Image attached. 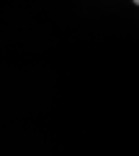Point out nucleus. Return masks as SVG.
<instances>
[{
    "label": "nucleus",
    "mask_w": 139,
    "mask_h": 156,
    "mask_svg": "<svg viewBox=\"0 0 139 156\" xmlns=\"http://www.w3.org/2000/svg\"><path fill=\"white\" fill-rule=\"evenodd\" d=\"M131 3H139V0H131Z\"/></svg>",
    "instance_id": "1"
}]
</instances>
